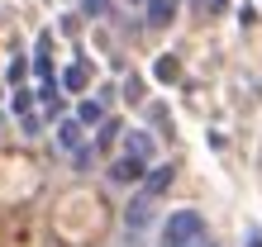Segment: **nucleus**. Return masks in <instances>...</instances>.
<instances>
[{
    "label": "nucleus",
    "mask_w": 262,
    "mask_h": 247,
    "mask_svg": "<svg viewBox=\"0 0 262 247\" xmlns=\"http://www.w3.org/2000/svg\"><path fill=\"white\" fill-rule=\"evenodd\" d=\"M152 71H158V81H177V57H172V53L158 57V67H152Z\"/></svg>",
    "instance_id": "15"
},
{
    "label": "nucleus",
    "mask_w": 262,
    "mask_h": 247,
    "mask_svg": "<svg viewBox=\"0 0 262 247\" xmlns=\"http://www.w3.org/2000/svg\"><path fill=\"white\" fill-rule=\"evenodd\" d=\"M34 110H38L34 90H29V86H14V90H10V114H14V119H24V114H34Z\"/></svg>",
    "instance_id": "12"
},
{
    "label": "nucleus",
    "mask_w": 262,
    "mask_h": 247,
    "mask_svg": "<svg viewBox=\"0 0 262 247\" xmlns=\"http://www.w3.org/2000/svg\"><path fill=\"white\" fill-rule=\"evenodd\" d=\"M195 247H214V242H210V238H205V242H195Z\"/></svg>",
    "instance_id": "21"
},
{
    "label": "nucleus",
    "mask_w": 262,
    "mask_h": 247,
    "mask_svg": "<svg viewBox=\"0 0 262 247\" xmlns=\"http://www.w3.org/2000/svg\"><path fill=\"white\" fill-rule=\"evenodd\" d=\"M119 219H124V233H129V238H138V233H143V228H148L152 219H158V200H152L148 190H134Z\"/></svg>",
    "instance_id": "2"
},
{
    "label": "nucleus",
    "mask_w": 262,
    "mask_h": 247,
    "mask_svg": "<svg viewBox=\"0 0 262 247\" xmlns=\"http://www.w3.org/2000/svg\"><path fill=\"white\" fill-rule=\"evenodd\" d=\"M124 100H129V105H143V81H138V76H129V81H124Z\"/></svg>",
    "instance_id": "16"
},
{
    "label": "nucleus",
    "mask_w": 262,
    "mask_h": 247,
    "mask_svg": "<svg viewBox=\"0 0 262 247\" xmlns=\"http://www.w3.org/2000/svg\"><path fill=\"white\" fill-rule=\"evenodd\" d=\"M110 114V100H100V95H91V100H76V110H72V119L81 124V129H96V124Z\"/></svg>",
    "instance_id": "9"
},
{
    "label": "nucleus",
    "mask_w": 262,
    "mask_h": 247,
    "mask_svg": "<svg viewBox=\"0 0 262 247\" xmlns=\"http://www.w3.org/2000/svg\"><path fill=\"white\" fill-rule=\"evenodd\" d=\"M172 19H177V0H148L143 5V24L148 29H167Z\"/></svg>",
    "instance_id": "11"
},
{
    "label": "nucleus",
    "mask_w": 262,
    "mask_h": 247,
    "mask_svg": "<svg viewBox=\"0 0 262 247\" xmlns=\"http://www.w3.org/2000/svg\"><path fill=\"white\" fill-rule=\"evenodd\" d=\"M124 5H148V0H124Z\"/></svg>",
    "instance_id": "20"
},
{
    "label": "nucleus",
    "mask_w": 262,
    "mask_h": 247,
    "mask_svg": "<svg viewBox=\"0 0 262 247\" xmlns=\"http://www.w3.org/2000/svg\"><path fill=\"white\" fill-rule=\"evenodd\" d=\"M243 247H262V228H257V224L248 228V233H243Z\"/></svg>",
    "instance_id": "19"
},
{
    "label": "nucleus",
    "mask_w": 262,
    "mask_h": 247,
    "mask_svg": "<svg viewBox=\"0 0 262 247\" xmlns=\"http://www.w3.org/2000/svg\"><path fill=\"white\" fill-rule=\"evenodd\" d=\"M115 0H81V19H110Z\"/></svg>",
    "instance_id": "13"
},
{
    "label": "nucleus",
    "mask_w": 262,
    "mask_h": 247,
    "mask_svg": "<svg viewBox=\"0 0 262 247\" xmlns=\"http://www.w3.org/2000/svg\"><path fill=\"white\" fill-rule=\"evenodd\" d=\"M119 143H124V152H129V157H138L143 166L158 162V143H152L148 129H124V138H119Z\"/></svg>",
    "instance_id": "6"
},
{
    "label": "nucleus",
    "mask_w": 262,
    "mask_h": 247,
    "mask_svg": "<svg viewBox=\"0 0 262 247\" xmlns=\"http://www.w3.org/2000/svg\"><path fill=\"white\" fill-rule=\"evenodd\" d=\"M19 129H24L29 138H34V133H43V114H24V119H19Z\"/></svg>",
    "instance_id": "17"
},
{
    "label": "nucleus",
    "mask_w": 262,
    "mask_h": 247,
    "mask_svg": "<svg viewBox=\"0 0 262 247\" xmlns=\"http://www.w3.org/2000/svg\"><path fill=\"white\" fill-rule=\"evenodd\" d=\"M143 171H148V166L138 162V157L119 152V157H115L110 166H105V181H110V185H138V181H143Z\"/></svg>",
    "instance_id": "4"
},
{
    "label": "nucleus",
    "mask_w": 262,
    "mask_h": 247,
    "mask_svg": "<svg viewBox=\"0 0 262 247\" xmlns=\"http://www.w3.org/2000/svg\"><path fill=\"white\" fill-rule=\"evenodd\" d=\"M119 138H124V119H115V114H105L100 124H96V133H91V147L96 152H110Z\"/></svg>",
    "instance_id": "8"
},
{
    "label": "nucleus",
    "mask_w": 262,
    "mask_h": 247,
    "mask_svg": "<svg viewBox=\"0 0 262 247\" xmlns=\"http://www.w3.org/2000/svg\"><path fill=\"white\" fill-rule=\"evenodd\" d=\"M29 71H34L38 81H53V76H57V67H53V34H48V29L34 38V57H29Z\"/></svg>",
    "instance_id": "5"
},
{
    "label": "nucleus",
    "mask_w": 262,
    "mask_h": 247,
    "mask_svg": "<svg viewBox=\"0 0 262 247\" xmlns=\"http://www.w3.org/2000/svg\"><path fill=\"white\" fill-rule=\"evenodd\" d=\"M195 10H205V14H220V10H229V0H191Z\"/></svg>",
    "instance_id": "18"
},
{
    "label": "nucleus",
    "mask_w": 262,
    "mask_h": 247,
    "mask_svg": "<svg viewBox=\"0 0 262 247\" xmlns=\"http://www.w3.org/2000/svg\"><path fill=\"white\" fill-rule=\"evenodd\" d=\"M205 242V214L200 209H172L158 228V247H195Z\"/></svg>",
    "instance_id": "1"
},
{
    "label": "nucleus",
    "mask_w": 262,
    "mask_h": 247,
    "mask_svg": "<svg viewBox=\"0 0 262 247\" xmlns=\"http://www.w3.org/2000/svg\"><path fill=\"white\" fill-rule=\"evenodd\" d=\"M86 81H91V67H86L81 57H76L67 71H57V86H62V95H81V90H86Z\"/></svg>",
    "instance_id": "10"
},
{
    "label": "nucleus",
    "mask_w": 262,
    "mask_h": 247,
    "mask_svg": "<svg viewBox=\"0 0 262 247\" xmlns=\"http://www.w3.org/2000/svg\"><path fill=\"white\" fill-rule=\"evenodd\" d=\"M172 181H177V166L172 162H152L148 171H143V181H138V190H148L152 200H158V195L172 190Z\"/></svg>",
    "instance_id": "7"
},
{
    "label": "nucleus",
    "mask_w": 262,
    "mask_h": 247,
    "mask_svg": "<svg viewBox=\"0 0 262 247\" xmlns=\"http://www.w3.org/2000/svg\"><path fill=\"white\" fill-rule=\"evenodd\" d=\"M24 76H29V62H24V57H14L10 67H5V81H10V90H14V86H24Z\"/></svg>",
    "instance_id": "14"
},
{
    "label": "nucleus",
    "mask_w": 262,
    "mask_h": 247,
    "mask_svg": "<svg viewBox=\"0 0 262 247\" xmlns=\"http://www.w3.org/2000/svg\"><path fill=\"white\" fill-rule=\"evenodd\" d=\"M86 133H91V129H81V124H76L72 114H62V119L53 124V138H57V152H67V157H72L76 147H86V143H91Z\"/></svg>",
    "instance_id": "3"
}]
</instances>
